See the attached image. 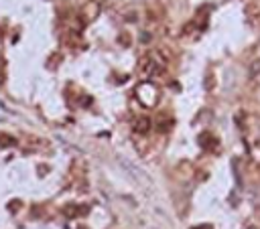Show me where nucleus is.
<instances>
[{"label":"nucleus","instance_id":"nucleus-1","mask_svg":"<svg viewBox=\"0 0 260 229\" xmlns=\"http://www.w3.org/2000/svg\"><path fill=\"white\" fill-rule=\"evenodd\" d=\"M148 128H150V120H148V118H138L136 124H134V130L140 132V134L148 132Z\"/></svg>","mask_w":260,"mask_h":229},{"label":"nucleus","instance_id":"nucleus-2","mask_svg":"<svg viewBox=\"0 0 260 229\" xmlns=\"http://www.w3.org/2000/svg\"><path fill=\"white\" fill-rule=\"evenodd\" d=\"M14 144V138L8 136V134H0V148H6V146H12Z\"/></svg>","mask_w":260,"mask_h":229},{"label":"nucleus","instance_id":"nucleus-3","mask_svg":"<svg viewBox=\"0 0 260 229\" xmlns=\"http://www.w3.org/2000/svg\"><path fill=\"white\" fill-rule=\"evenodd\" d=\"M191 229H213L211 225H195V227H191Z\"/></svg>","mask_w":260,"mask_h":229}]
</instances>
